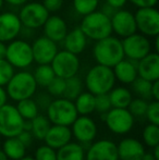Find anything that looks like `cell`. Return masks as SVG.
<instances>
[{
  "mask_svg": "<svg viewBox=\"0 0 159 160\" xmlns=\"http://www.w3.org/2000/svg\"><path fill=\"white\" fill-rule=\"evenodd\" d=\"M93 55L98 64L113 68L124 58L122 42L118 37L107 36L96 42Z\"/></svg>",
  "mask_w": 159,
  "mask_h": 160,
  "instance_id": "6da1fadb",
  "label": "cell"
},
{
  "mask_svg": "<svg viewBox=\"0 0 159 160\" xmlns=\"http://www.w3.org/2000/svg\"><path fill=\"white\" fill-rule=\"evenodd\" d=\"M116 76L112 68L106 65H94L85 76V86L93 95L107 94L115 87Z\"/></svg>",
  "mask_w": 159,
  "mask_h": 160,
  "instance_id": "7a4b0ae2",
  "label": "cell"
},
{
  "mask_svg": "<svg viewBox=\"0 0 159 160\" xmlns=\"http://www.w3.org/2000/svg\"><path fill=\"white\" fill-rule=\"evenodd\" d=\"M80 28L87 38L96 42L112 34L110 18L97 10L84 15Z\"/></svg>",
  "mask_w": 159,
  "mask_h": 160,
  "instance_id": "3957f363",
  "label": "cell"
},
{
  "mask_svg": "<svg viewBox=\"0 0 159 160\" xmlns=\"http://www.w3.org/2000/svg\"><path fill=\"white\" fill-rule=\"evenodd\" d=\"M6 86L7 95L14 101L32 98L37 89L36 81L33 74L26 71L14 73Z\"/></svg>",
  "mask_w": 159,
  "mask_h": 160,
  "instance_id": "277c9868",
  "label": "cell"
},
{
  "mask_svg": "<svg viewBox=\"0 0 159 160\" xmlns=\"http://www.w3.org/2000/svg\"><path fill=\"white\" fill-rule=\"evenodd\" d=\"M77 117L74 102L64 97L50 101L47 107V118L52 124L71 127Z\"/></svg>",
  "mask_w": 159,
  "mask_h": 160,
  "instance_id": "5b68a950",
  "label": "cell"
},
{
  "mask_svg": "<svg viewBox=\"0 0 159 160\" xmlns=\"http://www.w3.org/2000/svg\"><path fill=\"white\" fill-rule=\"evenodd\" d=\"M13 68L25 69L33 63L32 46L26 40L13 39L9 42L6 50V58Z\"/></svg>",
  "mask_w": 159,
  "mask_h": 160,
  "instance_id": "8992f818",
  "label": "cell"
},
{
  "mask_svg": "<svg viewBox=\"0 0 159 160\" xmlns=\"http://www.w3.org/2000/svg\"><path fill=\"white\" fill-rule=\"evenodd\" d=\"M24 119L19 113L17 107L3 105L0 107V135L6 138L15 137L23 131Z\"/></svg>",
  "mask_w": 159,
  "mask_h": 160,
  "instance_id": "52a82bcc",
  "label": "cell"
},
{
  "mask_svg": "<svg viewBox=\"0 0 159 160\" xmlns=\"http://www.w3.org/2000/svg\"><path fill=\"white\" fill-rule=\"evenodd\" d=\"M49 15L50 13L47 11L44 4L40 2L33 1L24 3L17 17L21 21L22 26L36 30V28H42Z\"/></svg>",
  "mask_w": 159,
  "mask_h": 160,
  "instance_id": "ba28073f",
  "label": "cell"
},
{
  "mask_svg": "<svg viewBox=\"0 0 159 160\" xmlns=\"http://www.w3.org/2000/svg\"><path fill=\"white\" fill-rule=\"evenodd\" d=\"M50 65L56 76L67 80L77 74L80 70V59L77 55L64 49L56 53Z\"/></svg>",
  "mask_w": 159,
  "mask_h": 160,
  "instance_id": "9c48e42d",
  "label": "cell"
},
{
  "mask_svg": "<svg viewBox=\"0 0 159 160\" xmlns=\"http://www.w3.org/2000/svg\"><path fill=\"white\" fill-rule=\"evenodd\" d=\"M124 57L130 60L138 61L152 51V42L148 37L143 34L134 33L121 40Z\"/></svg>",
  "mask_w": 159,
  "mask_h": 160,
  "instance_id": "30bf717a",
  "label": "cell"
},
{
  "mask_svg": "<svg viewBox=\"0 0 159 160\" xmlns=\"http://www.w3.org/2000/svg\"><path fill=\"white\" fill-rule=\"evenodd\" d=\"M105 116L107 128L115 134H127L134 125V117L127 108H111Z\"/></svg>",
  "mask_w": 159,
  "mask_h": 160,
  "instance_id": "8fae6325",
  "label": "cell"
},
{
  "mask_svg": "<svg viewBox=\"0 0 159 160\" xmlns=\"http://www.w3.org/2000/svg\"><path fill=\"white\" fill-rule=\"evenodd\" d=\"M136 28L145 36L156 37L159 34V12L155 7L138 8L134 14Z\"/></svg>",
  "mask_w": 159,
  "mask_h": 160,
  "instance_id": "7c38bea8",
  "label": "cell"
},
{
  "mask_svg": "<svg viewBox=\"0 0 159 160\" xmlns=\"http://www.w3.org/2000/svg\"><path fill=\"white\" fill-rule=\"evenodd\" d=\"M33 59L38 64H50L56 53L58 52L57 42L46 36L36 38L32 45Z\"/></svg>",
  "mask_w": 159,
  "mask_h": 160,
  "instance_id": "4fadbf2b",
  "label": "cell"
},
{
  "mask_svg": "<svg viewBox=\"0 0 159 160\" xmlns=\"http://www.w3.org/2000/svg\"><path fill=\"white\" fill-rule=\"evenodd\" d=\"M112 32L117 34L119 37H127L132 34L136 33L135 18L134 14L129 10L118 9L115 14L110 18Z\"/></svg>",
  "mask_w": 159,
  "mask_h": 160,
  "instance_id": "5bb4252c",
  "label": "cell"
},
{
  "mask_svg": "<svg viewBox=\"0 0 159 160\" xmlns=\"http://www.w3.org/2000/svg\"><path fill=\"white\" fill-rule=\"evenodd\" d=\"M72 135L81 144H89L97 135V125L88 116H80L71 124Z\"/></svg>",
  "mask_w": 159,
  "mask_h": 160,
  "instance_id": "9a60e30c",
  "label": "cell"
},
{
  "mask_svg": "<svg viewBox=\"0 0 159 160\" xmlns=\"http://www.w3.org/2000/svg\"><path fill=\"white\" fill-rule=\"evenodd\" d=\"M85 160H119L117 145L109 139H100L89 146Z\"/></svg>",
  "mask_w": 159,
  "mask_h": 160,
  "instance_id": "2e32d148",
  "label": "cell"
},
{
  "mask_svg": "<svg viewBox=\"0 0 159 160\" xmlns=\"http://www.w3.org/2000/svg\"><path fill=\"white\" fill-rule=\"evenodd\" d=\"M22 30L19 17L13 12H3L0 14V42H9L15 39Z\"/></svg>",
  "mask_w": 159,
  "mask_h": 160,
  "instance_id": "e0dca14e",
  "label": "cell"
},
{
  "mask_svg": "<svg viewBox=\"0 0 159 160\" xmlns=\"http://www.w3.org/2000/svg\"><path fill=\"white\" fill-rule=\"evenodd\" d=\"M137 75L147 81L159 80V55L158 52H149L137 61Z\"/></svg>",
  "mask_w": 159,
  "mask_h": 160,
  "instance_id": "ac0fdd59",
  "label": "cell"
},
{
  "mask_svg": "<svg viewBox=\"0 0 159 160\" xmlns=\"http://www.w3.org/2000/svg\"><path fill=\"white\" fill-rule=\"evenodd\" d=\"M120 160H140L145 154V147L138 139L127 137L117 145Z\"/></svg>",
  "mask_w": 159,
  "mask_h": 160,
  "instance_id": "d6986e66",
  "label": "cell"
},
{
  "mask_svg": "<svg viewBox=\"0 0 159 160\" xmlns=\"http://www.w3.org/2000/svg\"><path fill=\"white\" fill-rule=\"evenodd\" d=\"M71 139H72V131L70 127L52 124L49 128L44 141L46 145L57 150L63 145L68 144L69 142H71Z\"/></svg>",
  "mask_w": 159,
  "mask_h": 160,
  "instance_id": "ffe728a7",
  "label": "cell"
},
{
  "mask_svg": "<svg viewBox=\"0 0 159 160\" xmlns=\"http://www.w3.org/2000/svg\"><path fill=\"white\" fill-rule=\"evenodd\" d=\"M44 35L55 42L63 40L68 33V25L66 21L59 15H49L42 25Z\"/></svg>",
  "mask_w": 159,
  "mask_h": 160,
  "instance_id": "44dd1931",
  "label": "cell"
},
{
  "mask_svg": "<svg viewBox=\"0 0 159 160\" xmlns=\"http://www.w3.org/2000/svg\"><path fill=\"white\" fill-rule=\"evenodd\" d=\"M136 65H137V61L123 58L112 68L116 80L120 81L123 84H131L138 76Z\"/></svg>",
  "mask_w": 159,
  "mask_h": 160,
  "instance_id": "7402d4cb",
  "label": "cell"
},
{
  "mask_svg": "<svg viewBox=\"0 0 159 160\" xmlns=\"http://www.w3.org/2000/svg\"><path fill=\"white\" fill-rule=\"evenodd\" d=\"M63 44L66 50L70 51L75 55H80L83 52L87 44V37L82 32L80 28H75L72 31L67 33L66 37L63 38Z\"/></svg>",
  "mask_w": 159,
  "mask_h": 160,
  "instance_id": "603a6c76",
  "label": "cell"
},
{
  "mask_svg": "<svg viewBox=\"0 0 159 160\" xmlns=\"http://www.w3.org/2000/svg\"><path fill=\"white\" fill-rule=\"evenodd\" d=\"M57 160H85V150L81 144L69 142L57 149Z\"/></svg>",
  "mask_w": 159,
  "mask_h": 160,
  "instance_id": "cb8c5ba5",
  "label": "cell"
},
{
  "mask_svg": "<svg viewBox=\"0 0 159 160\" xmlns=\"http://www.w3.org/2000/svg\"><path fill=\"white\" fill-rule=\"evenodd\" d=\"M2 150L7 155L9 159L11 160H20L25 156L26 147L21 143L17 136L15 137H8L4 141Z\"/></svg>",
  "mask_w": 159,
  "mask_h": 160,
  "instance_id": "d4e9b609",
  "label": "cell"
},
{
  "mask_svg": "<svg viewBox=\"0 0 159 160\" xmlns=\"http://www.w3.org/2000/svg\"><path fill=\"white\" fill-rule=\"evenodd\" d=\"M74 106L80 116H88L95 111V95L89 92L81 93L74 99Z\"/></svg>",
  "mask_w": 159,
  "mask_h": 160,
  "instance_id": "484cf974",
  "label": "cell"
},
{
  "mask_svg": "<svg viewBox=\"0 0 159 160\" xmlns=\"http://www.w3.org/2000/svg\"><path fill=\"white\" fill-rule=\"evenodd\" d=\"M112 108H127L133 99L132 93L125 87H116L108 93Z\"/></svg>",
  "mask_w": 159,
  "mask_h": 160,
  "instance_id": "4316f807",
  "label": "cell"
},
{
  "mask_svg": "<svg viewBox=\"0 0 159 160\" xmlns=\"http://www.w3.org/2000/svg\"><path fill=\"white\" fill-rule=\"evenodd\" d=\"M50 127V121L45 116L37 114L35 118L31 120V133H32L33 137L38 139V141H44Z\"/></svg>",
  "mask_w": 159,
  "mask_h": 160,
  "instance_id": "83f0119b",
  "label": "cell"
},
{
  "mask_svg": "<svg viewBox=\"0 0 159 160\" xmlns=\"http://www.w3.org/2000/svg\"><path fill=\"white\" fill-rule=\"evenodd\" d=\"M17 109L24 120H32L38 114V105L32 98L19 100L17 105Z\"/></svg>",
  "mask_w": 159,
  "mask_h": 160,
  "instance_id": "f1b7e54d",
  "label": "cell"
},
{
  "mask_svg": "<svg viewBox=\"0 0 159 160\" xmlns=\"http://www.w3.org/2000/svg\"><path fill=\"white\" fill-rule=\"evenodd\" d=\"M33 76L36 81L37 86L47 87L56 75L50 64H38Z\"/></svg>",
  "mask_w": 159,
  "mask_h": 160,
  "instance_id": "f546056e",
  "label": "cell"
},
{
  "mask_svg": "<svg viewBox=\"0 0 159 160\" xmlns=\"http://www.w3.org/2000/svg\"><path fill=\"white\" fill-rule=\"evenodd\" d=\"M83 85L82 81L77 75L69 78L66 80V88H64L63 97L69 100H74L77 96L82 93Z\"/></svg>",
  "mask_w": 159,
  "mask_h": 160,
  "instance_id": "4dcf8cb0",
  "label": "cell"
},
{
  "mask_svg": "<svg viewBox=\"0 0 159 160\" xmlns=\"http://www.w3.org/2000/svg\"><path fill=\"white\" fill-rule=\"evenodd\" d=\"M152 83L153 82H151V81H147L145 78L137 76L131 84L134 93L140 96V98L147 100V99L152 98Z\"/></svg>",
  "mask_w": 159,
  "mask_h": 160,
  "instance_id": "1f68e13d",
  "label": "cell"
},
{
  "mask_svg": "<svg viewBox=\"0 0 159 160\" xmlns=\"http://www.w3.org/2000/svg\"><path fill=\"white\" fill-rule=\"evenodd\" d=\"M143 141L145 145L152 148L159 145V125L153 123L146 125L143 131Z\"/></svg>",
  "mask_w": 159,
  "mask_h": 160,
  "instance_id": "d6a6232c",
  "label": "cell"
},
{
  "mask_svg": "<svg viewBox=\"0 0 159 160\" xmlns=\"http://www.w3.org/2000/svg\"><path fill=\"white\" fill-rule=\"evenodd\" d=\"M98 4H99V0H73L74 10L83 17L97 10Z\"/></svg>",
  "mask_w": 159,
  "mask_h": 160,
  "instance_id": "836d02e7",
  "label": "cell"
},
{
  "mask_svg": "<svg viewBox=\"0 0 159 160\" xmlns=\"http://www.w3.org/2000/svg\"><path fill=\"white\" fill-rule=\"evenodd\" d=\"M147 106H148V102L145 99L135 98L131 100L129 107H127V110L131 112L133 117H144L145 113H146Z\"/></svg>",
  "mask_w": 159,
  "mask_h": 160,
  "instance_id": "e575fe53",
  "label": "cell"
},
{
  "mask_svg": "<svg viewBox=\"0 0 159 160\" xmlns=\"http://www.w3.org/2000/svg\"><path fill=\"white\" fill-rule=\"evenodd\" d=\"M46 88L48 89V93L51 96H55V97L63 96L64 88H66V80L62 78H59V76H55Z\"/></svg>",
  "mask_w": 159,
  "mask_h": 160,
  "instance_id": "d590c367",
  "label": "cell"
},
{
  "mask_svg": "<svg viewBox=\"0 0 159 160\" xmlns=\"http://www.w3.org/2000/svg\"><path fill=\"white\" fill-rule=\"evenodd\" d=\"M14 74V68L6 59H0V86H6Z\"/></svg>",
  "mask_w": 159,
  "mask_h": 160,
  "instance_id": "8d00e7d4",
  "label": "cell"
},
{
  "mask_svg": "<svg viewBox=\"0 0 159 160\" xmlns=\"http://www.w3.org/2000/svg\"><path fill=\"white\" fill-rule=\"evenodd\" d=\"M36 160H57V150L48 145H42L35 152Z\"/></svg>",
  "mask_w": 159,
  "mask_h": 160,
  "instance_id": "74e56055",
  "label": "cell"
},
{
  "mask_svg": "<svg viewBox=\"0 0 159 160\" xmlns=\"http://www.w3.org/2000/svg\"><path fill=\"white\" fill-rule=\"evenodd\" d=\"M111 108L112 107L108 93L95 95V111H98L99 113H107Z\"/></svg>",
  "mask_w": 159,
  "mask_h": 160,
  "instance_id": "f35d334b",
  "label": "cell"
},
{
  "mask_svg": "<svg viewBox=\"0 0 159 160\" xmlns=\"http://www.w3.org/2000/svg\"><path fill=\"white\" fill-rule=\"evenodd\" d=\"M145 117L149 123L159 125V102L157 100H153L148 103Z\"/></svg>",
  "mask_w": 159,
  "mask_h": 160,
  "instance_id": "ab89813d",
  "label": "cell"
},
{
  "mask_svg": "<svg viewBox=\"0 0 159 160\" xmlns=\"http://www.w3.org/2000/svg\"><path fill=\"white\" fill-rule=\"evenodd\" d=\"M49 13L58 12L63 6V0H42V2Z\"/></svg>",
  "mask_w": 159,
  "mask_h": 160,
  "instance_id": "60d3db41",
  "label": "cell"
},
{
  "mask_svg": "<svg viewBox=\"0 0 159 160\" xmlns=\"http://www.w3.org/2000/svg\"><path fill=\"white\" fill-rule=\"evenodd\" d=\"M17 137L20 139V141H21V143L23 144L26 148H27L28 146L32 144L33 138H34V137H33V135H32V133H31V131H25V130L22 131V132L20 133Z\"/></svg>",
  "mask_w": 159,
  "mask_h": 160,
  "instance_id": "b9f144b4",
  "label": "cell"
},
{
  "mask_svg": "<svg viewBox=\"0 0 159 160\" xmlns=\"http://www.w3.org/2000/svg\"><path fill=\"white\" fill-rule=\"evenodd\" d=\"M137 8H148V7H155L158 0H129Z\"/></svg>",
  "mask_w": 159,
  "mask_h": 160,
  "instance_id": "7bdbcfd3",
  "label": "cell"
},
{
  "mask_svg": "<svg viewBox=\"0 0 159 160\" xmlns=\"http://www.w3.org/2000/svg\"><path fill=\"white\" fill-rule=\"evenodd\" d=\"M152 98L159 101V80L152 83Z\"/></svg>",
  "mask_w": 159,
  "mask_h": 160,
  "instance_id": "ee69618b",
  "label": "cell"
},
{
  "mask_svg": "<svg viewBox=\"0 0 159 160\" xmlns=\"http://www.w3.org/2000/svg\"><path fill=\"white\" fill-rule=\"evenodd\" d=\"M127 1H129V0H106V3L113 7L115 9H121L127 4Z\"/></svg>",
  "mask_w": 159,
  "mask_h": 160,
  "instance_id": "f6af8a7d",
  "label": "cell"
},
{
  "mask_svg": "<svg viewBox=\"0 0 159 160\" xmlns=\"http://www.w3.org/2000/svg\"><path fill=\"white\" fill-rule=\"evenodd\" d=\"M118 9H115L113 7H111V6H109L108 3H105L104 6H102V12L104 13V14H106L108 18H111L113 14H115V12L117 11Z\"/></svg>",
  "mask_w": 159,
  "mask_h": 160,
  "instance_id": "bcb514c9",
  "label": "cell"
},
{
  "mask_svg": "<svg viewBox=\"0 0 159 160\" xmlns=\"http://www.w3.org/2000/svg\"><path fill=\"white\" fill-rule=\"evenodd\" d=\"M7 99H8V95H7L6 89L3 88V86H0V107L6 105Z\"/></svg>",
  "mask_w": 159,
  "mask_h": 160,
  "instance_id": "7dc6e473",
  "label": "cell"
},
{
  "mask_svg": "<svg viewBox=\"0 0 159 160\" xmlns=\"http://www.w3.org/2000/svg\"><path fill=\"white\" fill-rule=\"evenodd\" d=\"M4 1H7L9 4H12V6H23L28 0H4Z\"/></svg>",
  "mask_w": 159,
  "mask_h": 160,
  "instance_id": "c3c4849f",
  "label": "cell"
},
{
  "mask_svg": "<svg viewBox=\"0 0 159 160\" xmlns=\"http://www.w3.org/2000/svg\"><path fill=\"white\" fill-rule=\"evenodd\" d=\"M6 50H7L6 42H0V59H4L6 58Z\"/></svg>",
  "mask_w": 159,
  "mask_h": 160,
  "instance_id": "681fc988",
  "label": "cell"
},
{
  "mask_svg": "<svg viewBox=\"0 0 159 160\" xmlns=\"http://www.w3.org/2000/svg\"><path fill=\"white\" fill-rule=\"evenodd\" d=\"M154 148V152H153V156L155 160H159V145H156Z\"/></svg>",
  "mask_w": 159,
  "mask_h": 160,
  "instance_id": "f907efd6",
  "label": "cell"
},
{
  "mask_svg": "<svg viewBox=\"0 0 159 160\" xmlns=\"http://www.w3.org/2000/svg\"><path fill=\"white\" fill-rule=\"evenodd\" d=\"M140 160H155V158H154L153 154H146V152H145L144 156H143Z\"/></svg>",
  "mask_w": 159,
  "mask_h": 160,
  "instance_id": "816d5d0a",
  "label": "cell"
},
{
  "mask_svg": "<svg viewBox=\"0 0 159 160\" xmlns=\"http://www.w3.org/2000/svg\"><path fill=\"white\" fill-rule=\"evenodd\" d=\"M0 160H9V158L7 157V155L4 154V152L2 149H0Z\"/></svg>",
  "mask_w": 159,
  "mask_h": 160,
  "instance_id": "f5cc1de1",
  "label": "cell"
},
{
  "mask_svg": "<svg viewBox=\"0 0 159 160\" xmlns=\"http://www.w3.org/2000/svg\"><path fill=\"white\" fill-rule=\"evenodd\" d=\"M20 160H36V159L33 158V157H25V156H24L23 158H21Z\"/></svg>",
  "mask_w": 159,
  "mask_h": 160,
  "instance_id": "db71d44e",
  "label": "cell"
},
{
  "mask_svg": "<svg viewBox=\"0 0 159 160\" xmlns=\"http://www.w3.org/2000/svg\"><path fill=\"white\" fill-rule=\"evenodd\" d=\"M3 2H4V0H0V10H1L2 7H3Z\"/></svg>",
  "mask_w": 159,
  "mask_h": 160,
  "instance_id": "11a10c76",
  "label": "cell"
}]
</instances>
